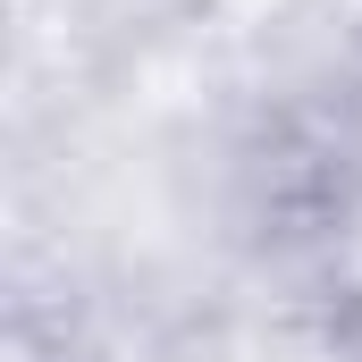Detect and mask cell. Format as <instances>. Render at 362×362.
<instances>
[]
</instances>
